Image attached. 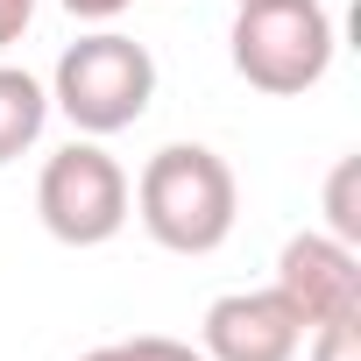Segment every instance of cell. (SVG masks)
I'll list each match as a JSON object with an SVG mask.
<instances>
[{
	"label": "cell",
	"mask_w": 361,
	"mask_h": 361,
	"mask_svg": "<svg viewBox=\"0 0 361 361\" xmlns=\"http://www.w3.org/2000/svg\"><path fill=\"white\" fill-rule=\"evenodd\" d=\"M206 361H298L305 347V319L283 305V290H227L206 305Z\"/></svg>",
	"instance_id": "6"
},
{
	"label": "cell",
	"mask_w": 361,
	"mask_h": 361,
	"mask_svg": "<svg viewBox=\"0 0 361 361\" xmlns=\"http://www.w3.org/2000/svg\"><path fill=\"white\" fill-rule=\"evenodd\" d=\"M135 361H206L199 347H185V340H163V333H142L135 340Z\"/></svg>",
	"instance_id": "10"
},
{
	"label": "cell",
	"mask_w": 361,
	"mask_h": 361,
	"mask_svg": "<svg viewBox=\"0 0 361 361\" xmlns=\"http://www.w3.org/2000/svg\"><path fill=\"white\" fill-rule=\"evenodd\" d=\"M156 99V57L121 36V29H99V36H78L57 71H50V106L78 128V135H121L149 114Z\"/></svg>",
	"instance_id": "2"
},
{
	"label": "cell",
	"mask_w": 361,
	"mask_h": 361,
	"mask_svg": "<svg viewBox=\"0 0 361 361\" xmlns=\"http://www.w3.org/2000/svg\"><path fill=\"white\" fill-rule=\"evenodd\" d=\"M36 22V0H0V50L22 43V29Z\"/></svg>",
	"instance_id": "11"
},
{
	"label": "cell",
	"mask_w": 361,
	"mask_h": 361,
	"mask_svg": "<svg viewBox=\"0 0 361 361\" xmlns=\"http://www.w3.org/2000/svg\"><path fill=\"white\" fill-rule=\"evenodd\" d=\"M234 71L255 85V92H312L333 64V22L319 0H248V8L234 15Z\"/></svg>",
	"instance_id": "3"
},
{
	"label": "cell",
	"mask_w": 361,
	"mask_h": 361,
	"mask_svg": "<svg viewBox=\"0 0 361 361\" xmlns=\"http://www.w3.org/2000/svg\"><path fill=\"white\" fill-rule=\"evenodd\" d=\"M128 199H135L128 170H121L99 142L57 149V156L43 163V177H36V213H43V227H50L64 248H99V241H114V234L128 227Z\"/></svg>",
	"instance_id": "4"
},
{
	"label": "cell",
	"mask_w": 361,
	"mask_h": 361,
	"mask_svg": "<svg viewBox=\"0 0 361 361\" xmlns=\"http://www.w3.org/2000/svg\"><path fill=\"white\" fill-rule=\"evenodd\" d=\"M276 290L305 319V333L326 326V319L361 312V255H354V241H340V234H290L283 255H276Z\"/></svg>",
	"instance_id": "5"
},
{
	"label": "cell",
	"mask_w": 361,
	"mask_h": 361,
	"mask_svg": "<svg viewBox=\"0 0 361 361\" xmlns=\"http://www.w3.org/2000/svg\"><path fill=\"white\" fill-rule=\"evenodd\" d=\"M135 220L149 227L156 248L170 255H213L227 234H234V213H241V185L227 156H213L206 142H170L142 163L135 177Z\"/></svg>",
	"instance_id": "1"
},
{
	"label": "cell",
	"mask_w": 361,
	"mask_h": 361,
	"mask_svg": "<svg viewBox=\"0 0 361 361\" xmlns=\"http://www.w3.org/2000/svg\"><path fill=\"white\" fill-rule=\"evenodd\" d=\"M78 361H135V340H114V347H92V354H78Z\"/></svg>",
	"instance_id": "13"
},
{
	"label": "cell",
	"mask_w": 361,
	"mask_h": 361,
	"mask_svg": "<svg viewBox=\"0 0 361 361\" xmlns=\"http://www.w3.org/2000/svg\"><path fill=\"white\" fill-rule=\"evenodd\" d=\"M43 121H50V85L15 71V64H0V163H15L22 149H36Z\"/></svg>",
	"instance_id": "7"
},
{
	"label": "cell",
	"mask_w": 361,
	"mask_h": 361,
	"mask_svg": "<svg viewBox=\"0 0 361 361\" xmlns=\"http://www.w3.org/2000/svg\"><path fill=\"white\" fill-rule=\"evenodd\" d=\"M234 8H248V0H234Z\"/></svg>",
	"instance_id": "14"
},
{
	"label": "cell",
	"mask_w": 361,
	"mask_h": 361,
	"mask_svg": "<svg viewBox=\"0 0 361 361\" xmlns=\"http://www.w3.org/2000/svg\"><path fill=\"white\" fill-rule=\"evenodd\" d=\"M64 8H71L78 22H114V15L128 8V0H64Z\"/></svg>",
	"instance_id": "12"
},
{
	"label": "cell",
	"mask_w": 361,
	"mask_h": 361,
	"mask_svg": "<svg viewBox=\"0 0 361 361\" xmlns=\"http://www.w3.org/2000/svg\"><path fill=\"white\" fill-rule=\"evenodd\" d=\"M312 361H361V312L312 326Z\"/></svg>",
	"instance_id": "9"
},
{
	"label": "cell",
	"mask_w": 361,
	"mask_h": 361,
	"mask_svg": "<svg viewBox=\"0 0 361 361\" xmlns=\"http://www.w3.org/2000/svg\"><path fill=\"white\" fill-rule=\"evenodd\" d=\"M354 185H361V163L340 156L333 177H326V220H333L340 241H361V199H354Z\"/></svg>",
	"instance_id": "8"
}]
</instances>
